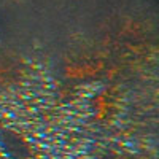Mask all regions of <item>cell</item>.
<instances>
[{"label": "cell", "mask_w": 159, "mask_h": 159, "mask_svg": "<svg viewBox=\"0 0 159 159\" xmlns=\"http://www.w3.org/2000/svg\"><path fill=\"white\" fill-rule=\"evenodd\" d=\"M0 147L5 156L11 159H32V147L15 130H5L0 135Z\"/></svg>", "instance_id": "obj_1"}, {"label": "cell", "mask_w": 159, "mask_h": 159, "mask_svg": "<svg viewBox=\"0 0 159 159\" xmlns=\"http://www.w3.org/2000/svg\"><path fill=\"white\" fill-rule=\"evenodd\" d=\"M118 107H119V97L110 88L102 89L92 99V113L97 119H108L116 113Z\"/></svg>", "instance_id": "obj_2"}, {"label": "cell", "mask_w": 159, "mask_h": 159, "mask_svg": "<svg viewBox=\"0 0 159 159\" xmlns=\"http://www.w3.org/2000/svg\"><path fill=\"white\" fill-rule=\"evenodd\" d=\"M105 67L103 61L99 59H78L73 62H69L65 65V75L67 78L73 80H84V78H92L99 75Z\"/></svg>", "instance_id": "obj_3"}, {"label": "cell", "mask_w": 159, "mask_h": 159, "mask_svg": "<svg viewBox=\"0 0 159 159\" xmlns=\"http://www.w3.org/2000/svg\"><path fill=\"white\" fill-rule=\"evenodd\" d=\"M0 159H7V156H5V153H3L2 147H0Z\"/></svg>", "instance_id": "obj_4"}, {"label": "cell", "mask_w": 159, "mask_h": 159, "mask_svg": "<svg viewBox=\"0 0 159 159\" xmlns=\"http://www.w3.org/2000/svg\"><path fill=\"white\" fill-rule=\"evenodd\" d=\"M107 159H126V157H107Z\"/></svg>", "instance_id": "obj_5"}]
</instances>
